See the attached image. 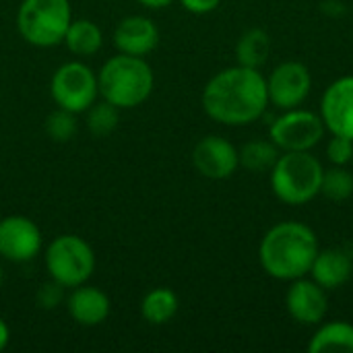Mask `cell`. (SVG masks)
I'll list each match as a JSON object with an SVG mask.
<instances>
[{
  "label": "cell",
  "instance_id": "cell-21",
  "mask_svg": "<svg viewBox=\"0 0 353 353\" xmlns=\"http://www.w3.org/2000/svg\"><path fill=\"white\" fill-rule=\"evenodd\" d=\"M281 155V151L277 149V145L269 139H254L248 141L246 145H242V149L238 151L240 157V165L246 172L252 174H261V172H271V168L275 165L277 157Z\"/></svg>",
  "mask_w": 353,
  "mask_h": 353
},
{
  "label": "cell",
  "instance_id": "cell-5",
  "mask_svg": "<svg viewBox=\"0 0 353 353\" xmlns=\"http://www.w3.org/2000/svg\"><path fill=\"white\" fill-rule=\"evenodd\" d=\"M70 21V0H23L17 10L19 33L35 48H54L62 43Z\"/></svg>",
  "mask_w": 353,
  "mask_h": 353
},
{
  "label": "cell",
  "instance_id": "cell-10",
  "mask_svg": "<svg viewBox=\"0 0 353 353\" xmlns=\"http://www.w3.org/2000/svg\"><path fill=\"white\" fill-rule=\"evenodd\" d=\"M43 246L41 230L25 215H8L0 219V259L10 263L33 261Z\"/></svg>",
  "mask_w": 353,
  "mask_h": 353
},
{
  "label": "cell",
  "instance_id": "cell-1",
  "mask_svg": "<svg viewBox=\"0 0 353 353\" xmlns=\"http://www.w3.org/2000/svg\"><path fill=\"white\" fill-rule=\"evenodd\" d=\"M205 114L225 126H248L269 108L267 79L256 68L242 64L219 70L203 89Z\"/></svg>",
  "mask_w": 353,
  "mask_h": 353
},
{
  "label": "cell",
  "instance_id": "cell-19",
  "mask_svg": "<svg viewBox=\"0 0 353 353\" xmlns=\"http://www.w3.org/2000/svg\"><path fill=\"white\" fill-rule=\"evenodd\" d=\"M180 308V300L170 288H153L141 300V316L149 325H168Z\"/></svg>",
  "mask_w": 353,
  "mask_h": 353
},
{
  "label": "cell",
  "instance_id": "cell-26",
  "mask_svg": "<svg viewBox=\"0 0 353 353\" xmlns=\"http://www.w3.org/2000/svg\"><path fill=\"white\" fill-rule=\"evenodd\" d=\"M64 292H66V288H62V285L56 283L54 279H52L50 283H43V285L39 288L37 296H35L37 306L43 308V310H54V308H58V306L64 302V298H66Z\"/></svg>",
  "mask_w": 353,
  "mask_h": 353
},
{
  "label": "cell",
  "instance_id": "cell-12",
  "mask_svg": "<svg viewBox=\"0 0 353 353\" xmlns=\"http://www.w3.org/2000/svg\"><path fill=\"white\" fill-rule=\"evenodd\" d=\"M321 118L331 134L353 139V74L339 77L325 89Z\"/></svg>",
  "mask_w": 353,
  "mask_h": 353
},
{
  "label": "cell",
  "instance_id": "cell-11",
  "mask_svg": "<svg viewBox=\"0 0 353 353\" xmlns=\"http://www.w3.org/2000/svg\"><path fill=\"white\" fill-rule=\"evenodd\" d=\"M192 165L209 180H225L240 168L238 149L219 134L203 137L192 149Z\"/></svg>",
  "mask_w": 353,
  "mask_h": 353
},
{
  "label": "cell",
  "instance_id": "cell-25",
  "mask_svg": "<svg viewBox=\"0 0 353 353\" xmlns=\"http://www.w3.org/2000/svg\"><path fill=\"white\" fill-rule=\"evenodd\" d=\"M327 157L333 165H347L353 161V139L331 134V141L327 143Z\"/></svg>",
  "mask_w": 353,
  "mask_h": 353
},
{
  "label": "cell",
  "instance_id": "cell-18",
  "mask_svg": "<svg viewBox=\"0 0 353 353\" xmlns=\"http://www.w3.org/2000/svg\"><path fill=\"white\" fill-rule=\"evenodd\" d=\"M310 353H353V325L347 321L325 323L308 343Z\"/></svg>",
  "mask_w": 353,
  "mask_h": 353
},
{
  "label": "cell",
  "instance_id": "cell-8",
  "mask_svg": "<svg viewBox=\"0 0 353 353\" xmlns=\"http://www.w3.org/2000/svg\"><path fill=\"white\" fill-rule=\"evenodd\" d=\"M325 122L321 114L292 108L283 110L269 126V139L279 151H312L325 137Z\"/></svg>",
  "mask_w": 353,
  "mask_h": 353
},
{
  "label": "cell",
  "instance_id": "cell-14",
  "mask_svg": "<svg viewBox=\"0 0 353 353\" xmlns=\"http://www.w3.org/2000/svg\"><path fill=\"white\" fill-rule=\"evenodd\" d=\"M112 39L120 54L145 58L159 46V29L153 19L145 14H130L116 25Z\"/></svg>",
  "mask_w": 353,
  "mask_h": 353
},
{
  "label": "cell",
  "instance_id": "cell-6",
  "mask_svg": "<svg viewBox=\"0 0 353 353\" xmlns=\"http://www.w3.org/2000/svg\"><path fill=\"white\" fill-rule=\"evenodd\" d=\"M50 279L66 290L87 283L95 271V252L87 240L77 234L56 236L43 252Z\"/></svg>",
  "mask_w": 353,
  "mask_h": 353
},
{
  "label": "cell",
  "instance_id": "cell-17",
  "mask_svg": "<svg viewBox=\"0 0 353 353\" xmlns=\"http://www.w3.org/2000/svg\"><path fill=\"white\" fill-rule=\"evenodd\" d=\"M66 50L77 56V58H89L93 54H97L103 46V33L99 29L97 23H93L91 19H72L64 41Z\"/></svg>",
  "mask_w": 353,
  "mask_h": 353
},
{
  "label": "cell",
  "instance_id": "cell-22",
  "mask_svg": "<svg viewBox=\"0 0 353 353\" xmlns=\"http://www.w3.org/2000/svg\"><path fill=\"white\" fill-rule=\"evenodd\" d=\"M321 194H325L329 201L343 203L353 196V174L345 165H333L331 170H325Z\"/></svg>",
  "mask_w": 353,
  "mask_h": 353
},
{
  "label": "cell",
  "instance_id": "cell-16",
  "mask_svg": "<svg viewBox=\"0 0 353 353\" xmlns=\"http://www.w3.org/2000/svg\"><path fill=\"white\" fill-rule=\"evenodd\" d=\"M353 273V256L343 248H325L319 250L314 256V263L310 267L312 279L329 290H337L350 281Z\"/></svg>",
  "mask_w": 353,
  "mask_h": 353
},
{
  "label": "cell",
  "instance_id": "cell-28",
  "mask_svg": "<svg viewBox=\"0 0 353 353\" xmlns=\"http://www.w3.org/2000/svg\"><path fill=\"white\" fill-rule=\"evenodd\" d=\"M8 341H10V329H8V325L4 323V319H0V352L6 350Z\"/></svg>",
  "mask_w": 353,
  "mask_h": 353
},
{
  "label": "cell",
  "instance_id": "cell-24",
  "mask_svg": "<svg viewBox=\"0 0 353 353\" xmlns=\"http://www.w3.org/2000/svg\"><path fill=\"white\" fill-rule=\"evenodd\" d=\"M43 130L46 134L56 141V143H68L74 139L77 130H79V124H77V114L68 112V110H54L46 122H43Z\"/></svg>",
  "mask_w": 353,
  "mask_h": 353
},
{
  "label": "cell",
  "instance_id": "cell-30",
  "mask_svg": "<svg viewBox=\"0 0 353 353\" xmlns=\"http://www.w3.org/2000/svg\"><path fill=\"white\" fill-rule=\"evenodd\" d=\"M2 277H4V275H2V267H0V285H2Z\"/></svg>",
  "mask_w": 353,
  "mask_h": 353
},
{
  "label": "cell",
  "instance_id": "cell-2",
  "mask_svg": "<svg viewBox=\"0 0 353 353\" xmlns=\"http://www.w3.org/2000/svg\"><path fill=\"white\" fill-rule=\"evenodd\" d=\"M321 250L312 228L302 221H279L267 230L259 246L263 271L277 281L306 277Z\"/></svg>",
  "mask_w": 353,
  "mask_h": 353
},
{
  "label": "cell",
  "instance_id": "cell-9",
  "mask_svg": "<svg viewBox=\"0 0 353 353\" xmlns=\"http://www.w3.org/2000/svg\"><path fill=\"white\" fill-rule=\"evenodd\" d=\"M265 79H267L269 103H273L279 110L300 108L312 89V77L308 66L296 60L277 64L273 72Z\"/></svg>",
  "mask_w": 353,
  "mask_h": 353
},
{
  "label": "cell",
  "instance_id": "cell-20",
  "mask_svg": "<svg viewBox=\"0 0 353 353\" xmlns=\"http://www.w3.org/2000/svg\"><path fill=\"white\" fill-rule=\"evenodd\" d=\"M269 54L271 37L265 29H248L236 41V60L242 66L261 70V66L269 60Z\"/></svg>",
  "mask_w": 353,
  "mask_h": 353
},
{
  "label": "cell",
  "instance_id": "cell-7",
  "mask_svg": "<svg viewBox=\"0 0 353 353\" xmlns=\"http://www.w3.org/2000/svg\"><path fill=\"white\" fill-rule=\"evenodd\" d=\"M50 93L58 108L72 114H83L99 97L97 72H93V68L83 60L64 62L52 74Z\"/></svg>",
  "mask_w": 353,
  "mask_h": 353
},
{
  "label": "cell",
  "instance_id": "cell-15",
  "mask_svg": "<svg viewBox=\"0 0 353 353\" xmlns=\"http://www.w3.org/2000/svg\"><path fill=\"white\" fill-rule=\"evenodd\" d=\"M66 308L70 319L81 327H97L108 321L112 312V302L105 292L93 285H79L72 288L70 296L66 298Z\"/></svg>",
  "mask_w": 353,
  "mask_h": 353
},
{
  "label": "cell",
  "instance_id": "cell-4",
  "mask_svg": "<svg viewBox=\"0 0 353 353\" xmlns=\"http://www.w3.org/2000/svg\"><path fill=\"white\" fill-rule=\"evenodd\" d=\"M325 168L310 151H283L271 168L273 194L285 205H306L321 194Z\"/></svg>",
  "mask_w": 353,
  "mask_h": 353
},
{
  "label": "cell",
  "instance_id": "cell-27",
  "mask_svg": "<svg viewBox=\"0 0 353 353\" xmlns=\"http://www.w3.org/2000/svg\"><path fill=\"white\" fill-rule=\"evenodd\" d=\"M180 4L192 14H207L213 12L221 4V0H180Z\"/></svg>",
  "mask_w": 353,
  "mask_h": 353
},
{
  "label": "cell",
  "instance_id": "cell-29",
  "mask_svg": "<svg viewBox=\"0 0 353 353\" xmlns=\"http://www.w3.org/2000/svg\"><path fill=\"white\" fill-rule=\"evenodd\" d=\"M137 2L143 4V6H147V8H151V10H159V8L170 6L174 0H137Z\"/></svg>",
  "mask_w": 353,
  "mask_h": 353
},
{
  "label": "cell",
  "instance_id": "cell-3",
  "mask_svg": "<svg viewBox=\"0 0 353 353\" xmlns=\"http://www.w3.org/2000/svg\"><path fill=\"white\" fill-rule=\"evenodd\" d=\"M99 95L118 110H130L143 105L155 87V74L151 64L141 56L120 54L103 62L97 74Z\"/></svg>",
  "mask_w": 353,
  "mask_h": 353
},
{
  "label": "cell",
  "instance_id": "cell-23",
  "mask_svg": "<svg viewBox=\"0 0 353 353\" xmlns=\"http://www.w3.org/2000/svg\"><path fill=\"white\" fill-rule=\"evenodd\" d=\"M118 120H120V110L105 99L95 101L87 110V128L97 139L112 134L118 126Z\"/></svg>",
  "mask_w": 353,
  "mask_h": 353
},
{
  "label": "cell",
  "instance_id": "cell-13",
  "mask_svg": "<svg viewBox=\"0 0 353 353\" xmlns=\"http://www.w3.org/2000/svg\"><path fill=\"white\" fill-rule=\"evenodd\" d=\"M285 308L298 325H321L329 310L327 290L321 288L314 279H294L285 294Z\"/></svg>",
  "mask_w": 353,
  "mask_h": 353
}]
</instances>
